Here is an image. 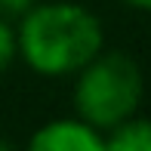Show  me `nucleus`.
Masks as SVG:
<instances>
[{
	"mask_svg": "<svg viewBox=\"0 0 151 151\" xmlns=\"http://www.w3.org/2000/svg\"><path fill=\"white\" fill-rule=\"evenodd\" d=\"M16 43L37 74H74L102 52V22L77 3H34L22 16Z\"/></svg>",
	"mask_w": 151,
	"mask_h": 151,
	"instance_id": "1",
	"label": "nucleus"
},
{
	"mask_svg": "<svg viewBox=\"0 0 151 151\" xmlns=\"http://www.w3.org/2000/svg\"><path fill=\"white\" fill-rule=\"evenodd\" d=\"M127 6H133V9H145V12H151V0H123Z\"/></svg>",
	"mask_w": 151,
	"mask_h": 151,
	"instance_id": "7",
	"label": "nucleus"
},
{
	"mask_svg": "<svg viewBox=\"0 0 151 151\" xmlns=\"http://www.w3.org/2000/svg\"><path fill=\"white\" fill-rule=\"evenodd\" d=\"M34 151H102L105 139L86 120H50L31 136Z\"/></svg>",
	"mask_w": 151,
	"mask_h": 151,
	"instance_id": "3",
	"label": "nucleus"
},
{
	"mask_svg": "<svg viewBox=\"0 0 151 151\" xmlns=\"http://www.w3.org/2000/svg\"><path fill=\"white\" fill-rule=\"evenodd\" d=\"M19 56V43H16V31L6 25V19H0V71L9 68V62Z\"/></svg>",
	"mask_w": 151,
	"mask_h": 151,
	"instance_id": "5",
	"label": "nucleus"
},
{
	"mask_svg": "<svg viewBox=\"0 0 151 151\" xmlns=\"http://www.w3.org/2000/svg\"><path fill=\"white\" fill-rule=\"evenodd\" d=\"M34 6V0H0V19H22Z\"/></svg>",
	"mask_w": 151,
	"mask_h": 151,
	"instance_id": "6",
	"label": "nucleus"
},
{
	"mask_svg": "<svg viewBox=\"0 0 151 151\" xmlns=\"http://www.w3.org/2000/svg\"><path fill=\"white\" fill-rule=\"evenodd\" d=\"M105 148L111 151H151V120L145 117H127L117 127L108 129Z\"/></svg>",
	"mask_w": 151,
	"mask_h": 151,
	"instance_id": "4",
	"label": "nucleus"
},
{
	"mask_svg": "<svg viewBox=\"0 0 151 151\" xmlns=\"http://www.w3.org/2000/svg\"><path fill=\"white\" fill-rule=\"evenodd\" d=\"M142 102V71L127 52H96L80 68L74 108L96 129H111L133 117Z\"/></svg>",
	"mask_w": 151,
	"mask_h": 151,
	"instance_id": "2",
	"label": "nucleus"
}]
</instances>
